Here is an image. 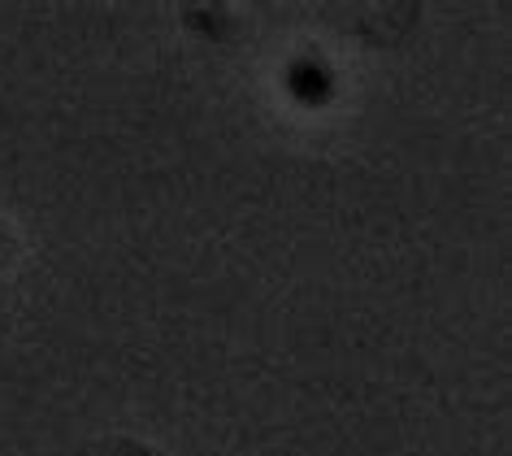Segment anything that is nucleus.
Here are the masks:
<instances>
[{
  "label": "nucleus",
  "mask_w": 512,
  "mask_h": 456,
  "mask_svg": "<svg viewBox=\"0 0 512 456\" xmlns=\"http://www.w3.org/2000/svg\"><path fill=\"white\" fill-rule=\"evenodd\" d=\"M291 87H296V96L300 100H317V105H322V100L330 96V74L317 66V61H300L296 70H291Z\"/></svg>",
  "instance_id": "f257e3e1"
}]
</instances>
